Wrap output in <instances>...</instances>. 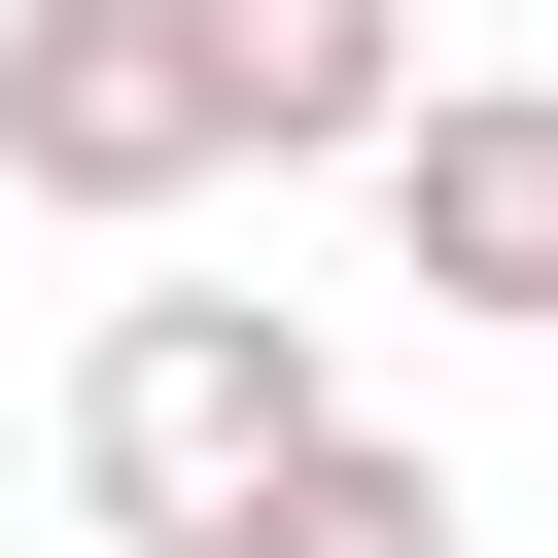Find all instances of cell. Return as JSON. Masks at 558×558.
Returning <instances> with one entry per match:
<instances>
[{
  "mask_svg": "<svg viewBox=\"0 0 558 558\" xmlns=\"http://www.w3.org/2000/svg\"><path fill=\"white\" fill-rule=\"evenodd\" d=\"M314 418H349V384L279 349V279H140V314H105V384H70V488H105L140 558H209V523H244Z\"/></svg>",
  "mask_w": 558,
  "mask_h": 558,
  "instance_id": "1",
  "label": "cell"
},
{
  "mask_svg": "<svg viewBox=\"0 0 558 558\" xmlns=\"http://www.w3.org/2000/svg\"><path fill=\"white\" fill-rule=\"evenodd\" d=\"M0 174H35V209H209V174H244L209 0H0Z\"/></svg>",
  "mask_w": 558,
  "mask_h": 558,
  "instance_id": "2",
  "label": "cell"
},
{
  "mask_svg": "<svg viewBox=\"0 0 558 558\" xmlns=\"http://www.w3.org/2000/svg\"><path fill=\"white\" fill-rule=\"evenodd\" d=\"M349 174H384V279H418V314H558V105H453V70H418Z\"/></svg>",
  "mask_w": 558,
  "mask_h": 558,
  "instance_id": "3",
  "label": "cell"
},
{
  "mask_svg": "<svg viewBox=\"0 0 558 558\" xmlns=\"http://www.w3.org/2000/svg\"><path fill=\"white\" fill-rule=\"evenodd\" d=\"M209 105H244V174H314L418 105V0H209Z\"/></svg>",
  "mask_w": 558,
  "mask_h": 558,
  "instance_id": "4",
  "label": "cell"
},
{
  "mask_svg": "<svg viewBox=\"0 0 558 558\" xmlns=\"http://www.w3.org/2000/svg\"><path fill=\"white\" fill-rule=\"evenodd\" d=\"M209 558H453V488H418V453H384V418H314V453H279V488H244V523H209Z\"/></svg>",
  "mask_w": 558,
  "mask_h": 558,
  "instance_id": "5",
  "label": "cell"
}]
</instances>
